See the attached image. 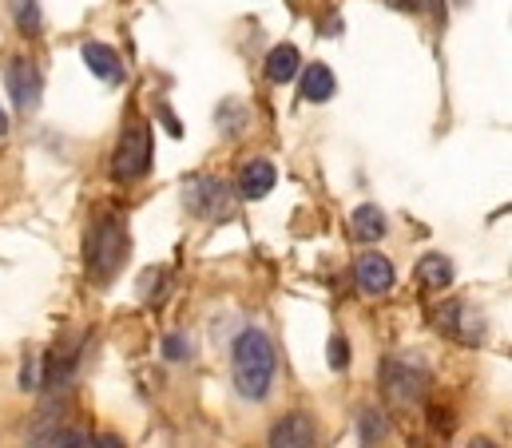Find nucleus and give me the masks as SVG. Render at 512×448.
I'll use <instances>...</instances> for the list:
<instances>
[{"mask_svg":"<svg viewBox=\"0 0 512 448\" xmlns=\"http://www.w3.org/2000/svg\"><path fill=\"white\" fill-rule=\"evenodd\" d=\"M231 369H235V389L251 401H262L270 381H274V345H270V337L262 330H243L235 337Z\"/></svg>","mask_w":512,"mask_h":448,"instance_id":"1","label":"nucleus"},{"mask_svg":"<svg viewBox=\"0 0 512 448\" xmlns=\"http://www.w3.org/2000/svg\"><path fill=\"white\" fill-rule=\"evenodd\" d=\"M128 226L116 215H104L88 234V270L96 282H112L120 274V266L128 262Z\"/></svg>","mask_w":512,"mask_h":448,"instance_id":"2","label":"nucleus"},{"mask_svg":"<svg viewBox=\"0 0 512 448\" xmlns=\"http://www.w3.org/2000/svg\"><path fill=\"white\" fill-rule=\"evenodd\" d=\"M147 167H151V127L147 123H131L128 131L120 135L112 171H116V179L131 183V179H143Z\"/></svg>","mask_w":512,"mask_h":448,"instance_id":"3","label":"nucleus"},{"mask_svg":"<svg viewBox=\"0 0 512 448\" xmlns=\"http://www.w3.org/2000/svg\"><path fill=\"white\" fill-rule=\"evenodd\" d=\"M382 389L397 409L421 405L425 393H429V373L425 369H413V365H401V361H389L382 373Z\"/></svg>","mask_w":512,"mask_h":448,"instance_id":"4","label":"nucleus"},{"mask_svg":"<svg viewBox=\"0 0 512 448\" xmlns=\"http://www.w3.org/2000/svg\"><path fill=\"white\" fill-rule=\"evenodd\" d=\"M477 310L469 302H445L437 314H433V326L453 341H481V322H473Z\"/></svg>","mask_w":512,"mask_h":448,"instance_id":"5","label":"nucleus"},{"mask_svg":"<svg viewBox=\"0 0 512 448\" xmlns=\"http://www.w3.org/2000/svg\"><path fill=\"white\" fill-rule=\"evenodd\" d=\"M4 80H8V92H12V104L20 108V112H32L36 104H40V72H36V64L32 60H12L8 64V72H4Z\"/></svg>","mask_w":512,"mask_h":448,"instance_id":"6","label":"nucleus"},{"mask_svg":"<svg viewBox=\"0 0 512 448\" xmlns=\"http://www.w3.org/2000/svg\"><path fill=\"white\" fill-rule=\"evenodd\" d=\"M187 203H191V211L203 215V219H219V215L231 211V195H227V187L215 183V179H199V183H191Z\"/></svg>","mask_w":512,"mask_h":448,"instance_id":"7","label":"nucleus"},{"mask_svg":"<svg viewBox=\"0 0 512 448\" xmlns=\"http://www.w3.org/2000/svg\"><path fill=\"white\" fill-rule=\"evenodd\" d=\"M358 286L370 298H382L393 290V266H389L385 254H362L358 258Z\"/></svg>","mask_w":512,"mask_h":448,"instance_id":"8","label":"nucleus"},{"mask_svg":"<svg viewBox=\"0 0 512 448\" xmlns=\"http://www.w3.org/2000/svg\"><path fill=\"white\" fill-rule=\"evenodd\" d=\"M270 445H278V448L314 445V421H310L306 413H290V417H282V421L274 425V433H270Z\"/></svg>","mask_w":512,"mask_h":448,"instance_id":"9","label":"nucleus"},{"mask_svg":"<svg viewBox=\"0 0 512 448\" xmlns=\"http://www.w3.org/2000/svg\"><path fill=\"white\" fill-rule=\"evenodd\" d=\"M84 64H88V72L92 76H100L104 84H120L124 80V64H120V56L108 48V44H84Z\"/></svg>","mask_w":512,"mask_h":448,"instance_id":"10","label":"nucleus"},{"mask_svg":"<svg viewBox=\"0 0 512 448\" xmlns=\"http://www.w3.org/2000/svg\"><path fill=\"white\" fill-rule=\"evenodd\" d=\"M298 64H302V56H298L294 44L270 48V56H266V76H270V84H290V80L298 76Z\"/></svg>","mask_w":512,"mask_h":448,"instance_id":"11","label":"nucleus"},{"mask_svg":"<svg viewBox=\"0 0 512 448\" xmlns=\"http://www.w3.org/2000/svg\"><path fill=\"white\" fill-rule=\"evenodd\" d=\"M334 96V72L326 64H310L306 76H302V100L310 104H326Z\"/></svg>","mask_w":512,"mask_h":448,"instance_id":"12","label":"nucleus"},{"mask_svg":"<svg viewBox=\"0 0 512 448\" xmlns=\"http://www.w3.org/2000/svg\"><path fill=\"white\" fill-rule=\"evenodd\" d=\"M417 278H421L425 290H445L453 282V262L445 254H425L417 262Z\"/></svg>","mask_w":512,"mask_h":448,"instance_id":"13","label":"nucleus"},{"mask_svg":"<svg viewBox=\"0 0 512 448\" xmlns=\"http://www.w3.org/2000/svg\"><path fill=\"white\" fill-rule=\"evenodd\" d=\"M239 191H243L247 199H262V195H270V191H274V163H266V159H251V167L243 171Z\"/></svg>","mask_w":512,"mask_h":448,"instance_id":"14","label":"nucleus"},{"mask_svg":"<svg viewBox=\"0 0 512 448\" xmlns=\"http://www.w3.org/2000/svg\"><path fill=\"white\" fill-rule=\"evenodd\" d=\"M350 230H354V238H362V242H378L385 234V215L374 203H366V207H358V211L350 215Z\"/></svg>","mask_w":512,"mask_h":448,"instance_id":"15","label":"nucleus"},{"mask_svg":"<svg viewBox=\"0 0 512 448\" xmlns=\"http://www.w3.org/2000/svg\"><path fill=\"white\" fill-rule=\"evenodd\" d=\"M12 16H16V28L24 36H36L40 32V4L36 0H12Z\"/></svg>","mask_w":512,"mask_h":448,"instance_id":"16","label":"nucleus"},{"mask_svg":"<svg viewBox=\"0 0 512 448\" xmlns=\"http://www.w3.org/2000/svg\"><path fill=\"white\" fill-rule=\"evenodd\" d=\"M326 361H330V369H334V373H342V369H346V361H350V341H346V337H334V341H330Z\"/></svg>","mask_w":512,"mask_h":448,"instance_id":"17","label":"nucleus"},{"mask_svg":"<svg viewBox=\"0 0 512 448\" xmlns=\"http://www.w3.org/2000/svg\"><path fill=\"white\" fill-rule=\"evenodd\" d=\"M382 437H385V421L378 417V409H370V413L362 417V441L374 445V441H382Z\"/></svg>","mask_w":512,"mask_h":448,"instance_id":"18","label":"nucleus"},{"mask_svg":"<svg viewBox=\"0 0 512 448\" xmlns=\"http://www.w3.org/2000/svg\"><path fill=\"white\" fill-rule=\"evenodd\" d=\"M40 385V357H24V369H20V389H36Z\"/></svg>","mask_w":512,"mask_h":448,"instance_id":"19","label":"nucleus"},{"mask_svg":"<svg viewBox=\"0 0 512 448\" xmlns=\"http://www.w3.org/2000/svg\"><path fill=\"white\" fill-rule=\"evenodd\" d=\"M163 353H167L171 361H179V357H187L191 349H187V341H183V337H167V341H163Z\"/></svg>","mask_w":512,"mask_h":448,"instance_id":"20","label":"nucleus"},{"mask_svg":"<svg viewBox=\"0 0 512 448\" xmlns=\"http://www.w3.org/2000/svg\"><path fill=\"white\" fill-rule=\"evenodd\" d=\"M8 131V115H4V108H0V135Z\"/></svg>","mask_w":512,"mask_h":448,"instance_id":"21","label":"nucleus"}]
</instances>
